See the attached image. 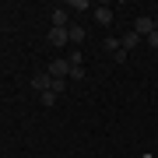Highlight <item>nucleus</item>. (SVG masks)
I'll return each instance as SVG.
<instances>
[{
	"mask_svg": "<svg viewBox=\"0 0 158 158\" xmlns=\"http://www.w3.org/2000/svg\"><path fill=\"white\" fill-rule=\"evenodd\" d=\"M102 46H106L109 53H119L123 46H119V35H109V39H102Z\"/></svg>",
	"mask_w": 158,
	"mask_h": 158,
	"instance_id": "obj_9",
	"label": "nucleus"
},
{
	"mask_svg": "<svg viewBox=\"0 0 158 158\" xmlns=\"http://www.w3.org/2000/svg\"><path fill=\"white\" fill-rule=\"evenodd\" d=\"M67 11H74V14H77V11H91V4H88V0H70Z\"/></svg>",
	"mask_w": 158,
	"mask_h": 158,
	"instance_id": "obj_11",
	"label": "nucleus"
},
{
	"mask_svg": "<svg viewBox=\"0 0 158 158\" xmlns=\"http://www.w3.org/2000/svg\"><path fill=\"white\" fill-rule=\"evenodd\" d=\"M46 39H49V46H67V42H70V39H67V28H49Z\"/></svg>",
	"mask_w": 158,
	"mask_h": 158,
	"instance_id": "obj_7",
	"label": "nucleus"
},
{
	"mask_svg": "<svg viewBox=\"0 0 158 158\" xmlns=\"http://www.w3.org/2000/svg\"><path fill=\"white\" fill-rule=\"evenodd\" d=\"M148 46H151V49H158V32H151V35H148V39H144Z\"/></svg>",
	"mask_w": 158,
	"mask_h": 158,
	"instance_id": "obj_14",
	"label": "nucleus"
},
{
	"mask_svg": "<svg viewBox=\"0 0 158 158\" xmlns=\"http://www.w3.org/2000/svg\"><path fill=\"white\" fill-rule=\"evenodd\" d=\"M67 39H70L74 46H77V42H85V28H81L77 21H70V28H67Z\"/></svg>",
	"mask_w": 158,
	"mask_h": 158,
	"instance_id": "obj_8",
	"label": "nucleus"
},
{
	"mask_svg": "<svg viewBox=\"0 0 158 158\" xmlns=\"http://www.w3.org/2000/svg\"><path fill=\"white\" fill-rule=\"evenodd\" d=\"M39 98H42V106H46V109H49V106H56V95H53V91H42Z\"/></svg>",
	"mask_w": 158,
	"mask_h": 158,
	"instance_id": "obj_12",
	"label": "nucleus"
},
{
	"mask_svg": "<svg viewBox=\"0 0 158 158\" xmlns=\"http://www.w3.org/2000/svg\"><path fill=\"white\" fill-rule=\"evenodd\" d=\"M155 32H158V18H155Z\"/></svg>",
	"mask_w": 158,
	"mask_h": 158,
	"instance_id": "obj_15",
	"label": "nucleus"
},
{
	"mask_svg": "<svg viewBox=\"0 0 158 158\" xmlns=\"http://www.w3.org/2000/svg\"><path fill=\"white\" fill-rule=\"evenodd\" d=\"M53 95H63V91H67V77H53Z\"/></svg>",
	"mask_w": 158,
	"mask_h": 158,
	"instance_id": "obj_10",
	"label": "nucleus"
},
{
	"mask_svg": "<svg viewBox=\"0 0 158 158\" xmlns=\"http://www.w3.org/2000/svg\"><path fill=\"white\" fill-rule=\"evenodd\" d=\"M144 39H141V35H137L134 28H130L127 35H119V46H123V53H130V49H134V46H141Z\"/></svg>",
	"mask_w": 158,
	"mask_h": 158,
	"instance_id": "obj_5",
	"label": "nucleus"
},
{
	"mask_svg": "<svg viewBox=\"0 0 158 158\" xmlns=\"http://www.w3.org/2000/svg\"><path fill=\"white\" fill-rule=\"evenodd\" d=\"M46 70H49V77H70V60H53Z\"/></svg>",
	"mask_w": 158,
	"mask_h": 158,
	"instance_id": "obj_3",
	"label": "nucleus"
},
{
	"mask_svg": "<svg viewBox=\"0 0 158 158\" xmlns=\"http://www.w3.org/2000/svg\"><path fill=\"white\" fill-rule=\"evenodd\" d=\"M32 88L39 91V95H42V91H49V88H53V77H49V70H39V74H32Z\"/></svg>",
	"mask_w": 158,
	"mask_h": 158,
	"instance_id": "obj_2",
	"label": "nucleus"
},
{
	"mask_svg": "<svg viewBox=\"0 0 158 158\" xmlns=\"http://www.w3.org/2000/svg\"><path fill=\"white\" fill-rule=\"evenodd\" d=\"M91 14H95V21L106 28V25H113V11H109L106 4H98V7H91Z\"/></svg>",
	"mask_w": 158,
	"mask_h": 158,
	"instance_id": "obj_4",
	"label": "nucleus"
},
{
	"mask_svg": "<svg viewBox=\"0 0 158 158\" xmlns=\"http://www.w3.org/2000/svg\"><path fill=\"white\" fill-rule=\"evenodd\" d=\"M70 77H74V81H85V67H81V63H77V67H70Z\"/></svg>",
	"mask_w": 158,
	"mask_h": 158,
	"instance_id": "obj_13",
	"label": "nucleus"
},
{
	"mask_svg": "<svg viewBox=\"0 0 158 158\" xmlns=\"http://www.w3.org/2000/svg\"><path fill=\"white\" fill-rule=\"evenodd\" d=\"M134 32L141 35V39H148V35L155 32V18H148V14H141V18H137V21H134Z\"/></svg>",
	"mask_w": 158,
	"mask_h": 158,
	"instance_id": "obj_1",
	"label": "nucleus"
},
{
	"mask_svg": "<svg viewBox=\"0 0 158 158\" xmlns=\"http://www.w3.org/2000/svg\"><path fill=\"white\" fill-rule=\"evenodd\" d=\"M53 28H70V14H67V7H56V11H53Z\"/></svg>",
	"mask_w": 158,
	"mask_h": 158,
	"instance_id": "obj_6",
	"label": "nucleus"
}]
</instances>
